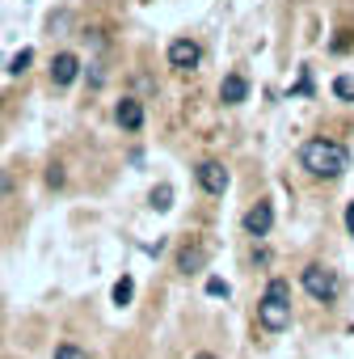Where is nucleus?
<instances>
[{
  "mask_svg": "<svg viewBox=\"0 0 354 359\" xmlns=\"http://www.w3.org/2000/svg\"><path fill=\"white\" fill-rule=\"evenodd\" d=\"M131 296H135V279H131V275H122V279L114 283V304L122 309V304H131Z\"/></svg>",
  "mask_w": 354,
  "mask_h": 359,
  "instance_id": "12",
  "label": "nucleus"
},
{
  "mask_svg": "<svg viewBox=\"0 0 354 359\" xmlns=\"http://www.w3.org/2000/svg\"><path fill=\"white\" fill-rule=\"evenodd\" d=\"M148 203H152L156 212H169V208H173V187H169V182H160V187L148 195Z\"/></svg>",
  "mask_w": 354,
  "mask_h": 359,
  "instance_id": "11",
  "label": "nucleus"
},
{
  "mask_svg": "<svg viewBox=\"0 0 354 359\" xmlns=\"http://www.w3.org/2000/svg\"><path fill=\"white\" fill-rule=\"evenodd\" d=\"M207 296H228V283L211 275V279H207Z\"/></svg>",
  "mask_w": 354,
  "mask_h": 359,
  "instance_id": "18",
  "label": "nucleus"
},
{
  "mask_svg": "<svg viewBox=\"0 0 354 359\" xmlns=\"http://www.w3.org/2000/svg\"><path fill=\"white\" fill-rule=\"evenodd\" d=\"M169 64H173L177 72H194V68L203 64V47H199L194 39H173V43H169Z\"/></svg>",
  "mask_w": 354,
  "mask_h": 359,
  "instance_id": "4",
  "label": "nucleus"
},
{
  "mask_svg": "<svg viewBox=\"0 0 354 359\" xmlns=\"http://www.w3.org/2000/svg\"><path fill=\"white\" fill-rule=\"evenodd\" d=\"M299 283H304V292H308L316 304H333V300L341 296V279H337V271L325 266V262H308L304 275H299Z\"/></svg>",
  "mask_w": 354,
  "mask_h": 359,
  "instance_id": "3",
  "label": "nucleus"
},
{
  "mask_svg": "<svg viewBox=\"0 0 354 359\" xmlns=\"http://www.w3.org/2000/svg\"><path fill=\"white\" fill-rule=\"evenodd\" d=\"M47 187H51V191L64 187V165H51V169H47Z\"/></svg>",
  "mask_w": 354,
  "mask_h": 359,
  "instance_id": "17",
  "label": "nucleus"
},
{
  "mask_svg": "<svg viewBox=\"0 0 354 359\" xmlns=\"http://www.w3.org/2000/svg\"><path fill=\"white\" fill-rule=\"evenodd\" d=\"M257 325L266 334H283L291 325V283L287 279H270L266 283V296L257 304Z\"/></svg>",
  "mask_w": 354,
  "mask_h": 359,
  "instance_id": "2",
  "label": "nucleus"
},
{
  "mask_svg": "<svg viewBox=\"0 0 354 359\" xmlns=\"http://www.w3.org/2000/svg\"><path fill=\"white\" fill-rule=\"evenodd\" d=\"M13 187H17V177H13V169H0V203H5V199L13 195Z\"/></svg>",
  "mask_w": 354,
  "mask_h": 359,
  "instance_id": "16",
  "label": "nucleus"
},
{
  "mask_svg": "<svg viewBox=\"0 0 354 359\" xmlns=\"http://www.w3.org/2000/svg\"><path fill=\"white\" fill-rule=\"evenodd\" d=\"M346 233L354 237V203H346Z\"/></svg>",
  "mask_w": 354,
  "mask_h": 359,
  "instance_id": "20",
  "label": "nucleus"
},
{
  "mask_svg": "<svg viewBox=\"0 0 354 359\" xmlns=\"http://www.w3.org/2000/svg\"><path fill=\"white\" fill-rule=\"evenodd\" d=\"M333 93H337L341 102H354V76H337V81H333Z\"/></svg>",
  "mask_w": 354,
  "mask_h": 359,
  "instance_id": "15",
  "label": "nucleus"
},
{
  "mask_svg": "<svg viewBox=\"0 0 354 359\" xmlns=\"http://www.w3.org/2000/svg\"><path fill=\"white\" fill-rule=\"evenodd\" d=\"M76 76H80V60H76L72 51H59V55L51 60V85H55V89H68Z\"/></svg>",
  "mask_w": 354,
  "mask_h": 359,
  "instance_id": "6",
  "label": "nucleus"
},
{
  "mask_svg": "<svg viewBox=\"0 0 354 359\" xmlns=\"http://www.w3.org/2000/svg\"><path fill=\"white\" fill-rule=\"evenodd\" d=\"M333 51H350V34H346V30H341V34L333 39Z\"/></svg>",
  "mask_w": 354,
  "mask_h": 359,
  "instance_id": "19",
  "label": "nucleus"
},
{
  "mask_svg": "<svg viewBox=\"0 0 354 359\" xmlns=\"http://www.w3.org/2000/svg\"><path fill=\"white\" fill-rule=\"evenodd\" d=\"M270 229H274V208L270 203H253L245 212V233L249 237H270Z\"/></svg>",
  "mask_w": 354,
  "mask_h": 359,
  "instance_id": "7",
  "label": "nucleus"
},
{
  "mask_svg": "<svg viewBox=\"0 0 354 359\" xmlns=\"http://www.w3.org/2000/svg\"><path fill=\"white\" fill-rule=\"evenodd\" d=\"M194 177H199V187H203L207 195H224V191H228V169H224L220 161H199V165H194Z\"/></svg>",
  "mask_w": 354,
  "mask_h": 359,
  "instance_id": "5",
  "label": "nucleus"
},
{
  "mask_svg": "<svg viewBox=\"0 0 354 359\" xmlns=\"http://www.w3.org/2000/svg\"><path fill=\"white\" fill-rule=\"evenodd\" d=\"M30 60H34V51H30V47H26V51H17V55L9 60V72H13V76H22V72L30 68Z\"/></svg>",
  "mask_w": 354,
  "mask_h": 359,
  "instance_id": "14",
  "label": "nucleus"
},
{
  "mask_svg": "<svg viewBox=\"0 0 354 359\" xmlns=\"http://www.w3.org/2000/svg\"><path fill=\"white\" fill-rule=\"evenodd\" d=\"M194 359H220V355H211V351H199V355H194Z\"/></svg>",
  "mask_w": 354,
  "mask_h": 359,
  "instance_id": "21",
  "label": "nucleus"
},
{
  "mask_svg": "<svg viewBox=\"0 0 354 359\" xmlns=\"http://www.w3.org/2000/svg\"><path fill=\"white\" fill-rule=\"evenodd\" d=\"M207 266V245H182V250H177V271H182V275H194V271H203Z\"/></svg>",
  "mask_w": 354,
  "mask_h": 359,
  "instance_id": "10",
  "label": "nucleus"
},
{
  "mask_svg": "<svg viewBox=\"0 0 354 359\" xmlns=\"http://www.w3.org/2000/svg\"><path fill=\"white\" fill-rule=\"evenodd\" d=\"M245 97H249V81H245L241 72H228V76L220 81V102H224V106H241Z\"/></svg>",
  "mask_w": 354,
  "mask_h": 359,
  "instance_id": "8",
  "label": "nucleus"
},
{
  "mask_svg": "<svg viewBox=\"0 0 354 359\" xmlns=\"http://www.w3.org/2000/svg\"><path fill=\"white\" fill-rule=\"evenodd\" d=\"M299 165H304L312 177H325V182H333V177H341V173L350 169V152H346L337 140L316 135V140H308V144L299 148Z\"/></svg>",
  "mask_w": 354,
  "mask_h": 359,
  "instance_id": "1",
  "label": "nucleus"
},
{
  "mask_svg": "<svg viewBox=\"0 0 354 359\" xmlns=\"http://www.w3.org/2000/svg\"><path fill=\"white\" fill-rule=\"evenodd\" d=\"M114 123H118L122 131H139V127H143V106H139L135 97H122V102L114 106Z\"/></svg>",
  "mask_w": 354,
  "mask_h": 359,
  "instance_id": "9",
  "label": "nucleus"
},
{
  "mask_svg": "<svg viewBox=\"0 0 354 359\" xmlns=\"http://www.w3.org/2000/svg\"><path fill=\"white\" fill-rule=\"evenodd\" d=\"M51 359H89V351L76 346V342H59V346L51 351Z\"/></svg>",
  "mask_w": 354,
  "mask_h": 359,
  "instance_id": "13",
  "label": "nucleus"
}]
</instances>
